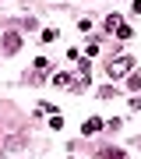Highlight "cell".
I'll return each instance as SVG.
<instances>
[{
    "label": "cell",
    "instance_id": "obj_2",
    "mask_svg": "<svg viewBox=\"0 0 141 159\" xmlns=\"http://www.w3.org/2000/svg\"><path fill=\"white\" fill-rule=\"evenodd\" d=\"M46 74H50V60H46V57H39V60L32 64V71L25 74V81H28V85H35V81H39V78H46Z\"/></svg>",
    "mask_w": 141,
    "mask_h": 159
},
{
    "label": "cell",
    "instance_id": "obj_10",
    "mask_svg": "<svg viewBox=\"0 0 141 159\" xmlns=\"http://www.w3.org/2000/svg\"><path fill=\"white\" fill-rule=\"evenodd\" d=\"M130 110H141V96H138V99H130Z\"/></svg>",
    "mask_w": 141,
    "mask_h": 159
},
{
    "label": "cell",
    "instance_id": "obj_8",
    "mask_svg": "<svg viewBox=\"0 0 141 159\" xmlns=\"http://www.w3.org/2000/svg\"><path fill=\"white\" fill-rule=\"evenodd\" d=\"M56 39V29H42V43H53Z\"/></svg>",
    "mask_w": 141,
    "mask_h": 159
},
{
    "label": "cell",
    "instance_id": "obj_4",
    "mask_svg": "<svg viewBox=\"0 0 141 159\" xmlns=\"http://www.w3.org/2000/svg\"><path fill=\"white\" fill-rule=\"evenodd\" d=\"M81 131H85V134H95V131H102V120H99V117H88V120L81 124Z\"/></svg>",
    "mask_w": 141,
    "mask_h": 159
},
{
    "label": "cell",
    "instance_id": "obj_3",
    "mask_svg": "<svg viewBox=\"0 0 141 159\" xmlns=\"http://www.w3.org/2000/svg\"><path fill=\"white\" fill-rule=\"evenodd\" d=\"M4 50L7 53H18V50H21V35H18V32H7L4 35Z\"/></svg>",
    "mask_w": 141,
    "mask_h": 159
},
{
    "label": "cell",
    "instance_id": "obj_5",
    "mask_svg": "<svg viewBox=\"0 0 141 159\" xmlns=\"http://www.w3.org/2000/svg\"><path fill=\"white\" fill-rule=\"evenodd\" d=\"M99 159H127V152H120V148H99Z\"/></svg>",
    "mask_w": 141,
    "mask_h": 159
},
{
    "label": "cell",
    "instance_id": "obj_6",
    "mask_svg": "<svg viewBox=\"0 0 141 159\" xmlns=\"http://www.w3.org/2000/svg\"><path fill=\"white\" fill-rule=\"evenodd\" d=\"M120 25H124L120 14H109V18H106V29H109V32H120Z\"/></svg>",
    "mask_w": 141,
    "mask_h": 159
},
{
    "label": "cell",
    "instance_id": "obj_9",
    "mask_svg": "<svg viewBox=\"0 0 141 159\" xmlns=\"http://www.w3.org/2000/svg\"><path fill=\"white\" fill-rule=\"evenodd\" d=\"M127 89H134V92H141V78L134 74V78H127Z\"/></svg>",
    "mask_w": 141,
    "mask_h": 159
},
{
    "label": "cell",
    "instance_id": "obj_7",
    "mask_svg": "<svg viewBox=\"0 0 141 159\" xmlns=\"http://www.w3.org/2000/svg\"><path fill=\"white\" fill-rule=\"evenodd\" d=\"M50 127H53V131H60V127H64V117H60V113H53V117H50Z\"/></svg>",
    "mask_w": 141,
    "mask_h": 159
},
{
    "label": "cell",
    "instance_id": "obj_1",
    "mask_svg": "<svg viewBox=\"0 0 141 159\" xmlns=\"http://www.w3.org/2000/svg\"><path fill=\"white\" fill-rule=\"evenodd\" d=\"M113 78H124V74L134 71V57H117V60H109V67H106Z\"/></svg>",
    "mask_w": 141,
    "mask_h": 159
}]
</instances>
